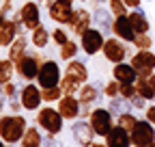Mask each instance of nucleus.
<instances>
[{
	"mask_svg": "<svg viewBox=\"0 0 155 147\" xmlns=\"http://www.w3.org/2000/svg\"><path fill=\"white\" fill-rule=\"evenodd\" d=\"M0 2H2V0H0Z\"/></svg>",
	"mask_w": 155,
	"mask_h": 147,
	"instance_id": "nucleus-56",
	"label": "nucleus"
},
{
	"mask_svg": "<svg viewBox=\"0 0 155 147\" xmlns=\"http://www.w3.org/2000/svg\"><path fill=\"white\" fill-rule=\"evenodd\" d=\"M0 147H7V145H5V141H2V138H0Z\"/></svg>",
	"mask_w": 155,
	"mask_h": 147,
	"instance_id": "nucleus-51",
	"label": "nucleus"
},
{
	"mask_svg": "<svg viewBox=\"0 0 155 147\" xmlns=\"http://www.w3.org/2000/svg\"><path fill=\"white\" fill-rule=\"evenodd\" d=\"M2 22H5V15H2V13H0V26H2Z\"/></svg>",
	"mask_w": 155,
	"mask_h": 147,
	"instance_id": "nucleus-50",
	"label": "nucleus"
},
{
	"mask_svg": "<svg viewBox=\"0 0 155 147\" xmlns=\"http://www.w3.org/2000/svg\"><path fill=\"white\" fill-rule=\"evenodd\" d=\"M45 61V56L41 52H28L26 56H22L17 63H15V71H17V76L26 80V82H32L37 80L39 76V69H41V63Z\"/></svg>",
	"mask_w": 155,
	"mask_h": 147,
	"instance_id": "nucleus-2",
	"label": "nucleus"
},
{
	"mask_svg": "<svg viewBox=\"0 0 155 147\" xmlns=\"http://www.w3.org/2000/svg\"><path fill=\"white\" fill-rule=\"evenodd\" d=\"M114 119H116V117L110 113L108 108H95L93 113H91V117H88V121H91V125H93L95 134H97V136H104V138L108 136V132L116 125Z\"/></svg>",
	"mask_w": 155,
	"mask_h": 147,
	"instance_id": "nucleus-4",
	"label": "nucleus"
},
{
	"mask_svg": "<svg viewBox=\"0 0 155 147\" xmlns=\"http://www.w3.org/2000/svg\"><path fill=\"white\" fill-rule=\"evenodd\" d=\"M112 76L114 80H119V82H136V78H138V71L134 69L131 63H116L112 67Z\"/></svg>",
	"mask_w": 155,
	"mask_h": 147,
	"instance_id": "nucleus-20",
	"label": "nucleus"
},
{
	"mask_svg": "<svg viewBox=\"0 0 155 147\" xmlns=\"http://www.w3.org/2000/svg\"><path fill=\"white\" fill-rule=\"evenodd\" d=\"M13 71H15V63L11 59H0V84H5L13 78Z\"/></svg>",
	"mask_w": 155,
	"mask_h": 147,
	"instance_id": "nucleus-29",
	"label": "nucleus"
},
{
	"mask_svg": "<svg viewBox=\"0 0 155 147\" xmlns=\"http://www.w3.org/2000/svg\"><path fill=\"white\" fill-rule=\"evenodd\" d=\"M19 100H22V104H24V110H37L39 106H41V102H43V95H41V87H37V84H32V82H28V84H24L22 87V91H19Z\"/></svg>",
	"mask_w": 155,
	"mask_h": 147,
	"instance_id": "nucleus-10",
	"label": "nucleus"
},
{
	"mask_svg": "<svg viewBox=\"0 0 155 147\" xmlns=\"http://www.w3.org/2000/svg\"><path fill=\"white\" fill-rule=\"evenodd\" d=\"M134 147H147V145H134Z\"/></svg>",
	"mask_w": 155,
	"mask_h": 147,
	"instance_id": "nucleus-52",
	"label": "nucleus"
},
{
	"mask_svg": "<svg viewBox=\"0 0 155 147\" xmlns=\"http://www.w3.org/2000/svg\"><path fill=\"white\" fill-rule=\"evenodd\" d=\"M131 108H134L131 100H127V97H123V95H116V97H112V100L108 102V110H110L114 117H119V115H123V113H131Z\"/></svg>",
	"mask_w": 155,
	"mask_h": 147,
	"instance_id": "nucleus-22",
	"label": "nucleus"
},
{
	"mask_svg": "<svg viewBox=\"0 0 155 147\" xmlns=\"http://www.w3.org/2000/svg\"><path fill=\"white\" fill-rule=\"evenodd\" d=\"M129 134H131V143L134 145H147V147H151L155 143V128H153V123L149 119H144V121L138 119V123L134 125V130Z\"/></svg>",
	"mask_w": 155,
	"mask_h": 147,
	"instance_id": "nucleus-8",
	"label": "nucleus"
},
{
	"mask_svg": "<svg viewBox=\"0 0 155 147\" xmlns=\"http://www.w3.org/2000/svg\"><path fill=\"white\" fill-rule=\"evenodd\" d=\"M19 15H22V24H24V28H26V30H35L39 24H41V5L28 0V2L22 5V9H19Z\"/></svg>",
	"mask_w": 155,
	"mask_h": 147,
	"instance_id": "nucleus-9",
	"label": "nucleus"
},
{
	"mask_svg": "<svg viewBox=\"0 0 155 147\" xmlns=\"http://www.w3.org/2000/svg\"><path fill=\"white\" fill-rule=\"evenodd\" d=\"M41 95H43V102H58L65 93H63V87H48V89H41Z\"/></svg>",
	"mask_w": 155,
	"mask_h": 147,
	"instance_id": "nucleus-31",
	"label": "nucleus"
},
{
	"mask_svg": "<svg viewBox=\"0 0 155 147\" xmlns=\"http://www.w3.org/2000/svg\"><path fill=\"white\" fill-rule=\"evenodd\" d=\"M54 2H56V0H39V5H41V7H48V9H50Z\"/></svg>",
	"mask_w": 155,
	"mask_h": 147,
	"instance_id": "nucleus-45",
	"label": "nucleus"
},
{
	"mask_svg": "<svg viewBox=\"0 0 155 147\" xmlns=\"http://www.w3.org/2000/svg\"><path fill=\"white\" fill-rule=\"evenodd\" d=\"M91 106H86V104H82V108H80V119H88L91 117Z\"/></svg>",
	"mask_w": 155,
	"mask_h": 147,
	"instance_id": "nucleus-43",
	"label": "nucleus"
},
{
	"mask_svg": "<svg viewBox=\"0 0 155 147\" xmlns=\"http://www.w3.org/2000/svg\"><path fill=\"white\" fill-rule=\"evenodd\" d=\"M67 74L75 76V78L80 80L82 84H84V82H88V67H86L82 61H75V59H71V61L67 63Z\"/></svg>",
	"mask_w": 155,
	"mask_h": 147,
	"instance_id": "nucleus-25",
	"label": "nucleus"
},
{
	"mask_svg": "<svg viewBox=\"0 0 155 147\" xmlns=\"http://www.w3.org/2000/svg\"><path fill=\"white\" fill-rule=\"evenodd\" d=\"M104 56H106V61H110V63H123L125 59H127V48L116 39V37H112V39H106V43H104Z\"/></svg>",
	"mask_w": 155,
	"mask_h": 147,
	"instance_id": "nucleus-14",
	"label": "nucleus"
},
{
	"mask_svg": "<svg viewBox=\"0 0 155 147\" xmlns=\"http://www.w3.org/2000/svg\"><path fill=\"white\" fill-rule=\"evenodd\" d=\"M91 2H93V5L97 7V5H101V2H104V0H91Z\"/></svg>",
	"mask_w": 155,
	"mask_h": 147,
	"instance_id": "nucleus-48",
	"label": "nucleus"
},
{
	"mask_svg": "<svg viewBox=\"0 0 155 147\" xmlns=\"http://www.w3.org/2000/svg\"><path fill=\"white\" fill-rule=\"evenodd\" d=\"M71 136H73V141L80 145V147H88L97 134H95V130H93L91 121L80 119V121H75V123L71 125Z\"/></svg>",
	"mask_w": 155,
	"mask_h": 147,
	"instance_id": "nucleus-12",
	"label": "nucleus"
},
{
	"mask_svg": "<svg viewBox=\"0 0 155 147\" xmlns=\"http://www.w3.org/2000/svg\"><path fill=\"white\" fill-rule=\"evenodd\" d=\"M112 35H116L121 41H134L136 30L129 22V15H116L112 22Z\"/></svg>",
	"mask_w": 155,
	"mask_h": 147,
	"instance_id": "nucleus-15",
	"label": "nucleus"
},
{
	"mask_svg": "<svg viewBox=\"0 0 155 147\" xmlns=\"http://www.w3.org/2000/svg\"><path fill=\"white\" fill-rule=\"evenodd\" d=\"M22 22H17V20H7L5 17V22L2 26H0V48H9L15 39H17V35H22Z\"/></svg>",
	"mask_w": 155,
	"mask_h": 147,
	"instance_id": "nucleus-13",
	"label": "nucleus"
},
{
	"mask_svg": "<svg viewBox=\"0 0 155 147\" xmlns=\"http://www.w3.org/2000/svg\"><path fill=\"white\" fill-rule=\"evenodd\" d=\"M61 59L63 61H71V59H75V54H78V43L73 41V39H69L67 43H63L61 46Z\"/></svg>",
	"mask_w": 155,
	"mask_h": 147,
	"instance_id": "nucleus-32",
	"label": "nucleus"
},
{
	"mask_svg": "<svg viewBox=\"0 0 155 147\" xmlns=\"http://www.w3.org/2000/svg\"><path fill=\"white\" fill-rule=\"evenodd\" d=\"M80 100H78V95H63L61 100H58V110H61V115L71 121V119H78L80 117Z\"/></svg>",
	"mask_w": 155,
	"mask_h": 147,
	"instance_id": "nucleus-16",
	"label": "nucleus"
},
{
	"mask_svg": "<svg viewBox=\"0 0 155 147\" xmlns=\"http://www.w3.org/2000/svg\"><path fill=\"white\" fill-rule=\"evenodd\" d=\"M52 39H54V41L58 43V48H61L63 43H67V41L71 39V37L67 35V30H65V28H63L61 24H58V28H54V30H52Z\"/></svg>",
	"mask_w": 155,
	"mask_h": 147,
	"instance_id": "nucleus-35",
	"label": "nucleus"
},
{
	"mask_svg": "<svg viewBox=\"0 0 155 147\" xmlns=\"http://www.w3.org/2000/svg\"><path fill=\"white\" fill-rule=\"evenodd\" d=\"M2 106H5V95L0 93V113H2Z\"/></svg>",
	"mask_w": 155,
	"mask_h": 147,
	"instance_id": "nucleus-46",
	"label": "nucleus"
},
{
	"mask_svg": "<svg viewBox=\"0 0 155 147\" xmlns=\"http://www.w3.org/2000/svg\"><path fill=\"white\" fill-rule=\"evenodd\" d=\"M112 15H114V13L110 11V7L106 9V7H101V5H97V7L93 9V22L99 26L101 32H112V22H114Z\"/></svg>",
	"mask_w": 155,
	"mask_h": 147,
	"instance_id": "nucleus-19",
	"label": "nucleus"
},
{
	"mask_svg": "<svg viewBox=\"0 0 155 147\" xmlns=\"http://www.w3.org/2000/svg\"><path fill=\"white\" fill-rule=\"evenodd\" d=\"M116 123H119L121 128H125L127 132H131V130H134V125L138 123V117H136L134 113H123V115L116 117Z\"/></svg>",
	"mask_w": 155,
	"mask_h": 147,
	"instance_id": "nucleus-33",
	"label": "nucleus"
},
{
	"mask_svg": "<svg viewBox=\"0 0 155 147\" xmlns=\"http://www.w3.org/2000/svg\"><path fill=\"white\" fill-rule=\"evenodd\" d=\"M26 130H28V121L22 115L11 113V115L0 117V138L5 143H9V145L19 143L22 136L26 134Z\"/></svg>",
	"mask_w": 155,
	"mask_h": 147,
	"instance_id": "nucleus-1",
	"label": "nucleus"
},
{
	"mask_svg": "<svg viewBox=\"0 0 155 147\" xmlns=\"http://www.w3.org/2000/svg\"><path fill=\"white\" fill-rule=\"evenodd\" d=\"M26 54H28V37L26 35H17V39L9 46L7 59H11L13 63H17L22 56H26Z\"/></svg>",
	"mask_w": 155,
	"mask_h": 147,
	"instance_id": "nucleus-21",
	"label": "nucleus"
},
{
	"mask_svg": "<svg viewBox=\"0 0 155 147\" xmlns=\"http://www.w3.org/2000/svg\"><path fill=\"white\" fill-rule=\"evenodd\" d=\"M149 82L153 84V89H155V74H151V76H149Z\"/></svg>",
	"mask_w": 155,
	"mask_h": 147,
	"instance_id": "nucleus-47",
	"label": "nucleus"
},
{
	"mask_svg": "<svg viewBox=\"0 0 155 147\" xmlns=\"http://www.w3.org/2000/svg\"><path fill=\"white\" fill-rule=\"evenodd\" d=\"M121 95L127 97V100H131L134 95H138L136 93V84L134 82H121Z\"/></svg>",
	"mask_w": 155,
	"mask_h": 147,
	"instance_id": "nucleus-38",
	"label": "nucleus"
},
{
	"mask_svg": "<svg viewBox=\"0 0 155 147\" xmlns=\"http://www.w3.org/2000/svg\"><path fill=\"white\" fill-rule=\"evenodd\" d=\"M131 65L140 78H149L151 74H155V54L151 50H138L131 56Z\"/></svg>",
	"mask_w": 155,
	"mask_h": 147,
	"instance_id": "nucleus-7",
	"label": "nucleus"
},
{
	"mask_svg": "<svg viewBox=\"0 0 155 147\" xmlns=\"http://www.w3.org/2000/svg\"><path fill=\"white\" fill-rule=\"evenodd\" d=\"M61 2H65V5H73L75 0H61Z\"/></svg>",
	"mask_w": 155,
	"mask_h": 147,
	"instance_id": "nucleus-49",
	"label": "nucleus"
},
{
	"mask_svg": "<svg viewBox=\"0 0 155 147\" xmlns=\"http://www.w3.org/2000/svg\"><path fill=\"white\" fill-rule=\"evenodd\" d=\"M48 13H50V17L56 24L67 26L69 20H71V13H73V5H65V2H61V0H56V2L48 9Z\"/></svg>",
	"mask_w": 155,
	"mask_h": 147,
	"instance_id": "nucleus-18",
	"label": "nucleus"
},
{
	"mask_svg": "<svg viewBox=\"0 0 155 147\" xmlns=\"http://www.w3.org/2000/svg\"><path fill=\"white\" fill-rule=\"evenodd\" d=\"M104 43H106V37L99 28H88L82 37H80V48L88 54V56H95L97 52L104 50Z\"/></svg>",
	"mask_w": 155,
	"mask_h": 147,
	"instance_id": "nucleus-6",
	"label": "nucleus"
},
{
	"mask_svg": "<svg viewBox=\"0 0 155 147\" xmlns=\"http://www.w3.org/2000/svg\"><path fill=\"white\" fill-rule=\"evenodd\" d=\"M9 2H13V0H9Z\"/></svg>",
	"mask_w": 155,
	"mask_h": 147,
	"instance_id": "nucleus-55",
	"label": "nucleus"
},
{
	"mask_svg": "<svg viewBox=\"0 0 155 147\" xmlns=\"http://www.w3.org/2000/svg\"><path fill=\"white\" fill-rule=\"evenodd\" d=\"M80 2H91V0H80Z\"/></svg>",
	"mask_w": 155,
	"mask_h": 147,
	"instance_id": "nucleus-53",
	"label": "nucleus"
},
{
	"mask_svg": "<svg viewBox=\"0 0 155 147\" xmlns=\"http://www.w3.org/2000/svg\"><path fill=\"white\" fill-rule=\"evenodd\" d=\"M19 147H43V136L39 132V128L28 125L26 134L22 136V141H19Z\"/></svg>",
	"mask_w": 155,
	"mask_h": 147,
	"instance_id": "nucleus-24",
	"label": "nucleus"
},
{
	"mask_svg": "<svg viewBox=\"0 0 155 147\" xmlns=\"http://www.w3.org/2000/svg\"><path fill=\"white\" fill-rule=\"evenodd\" d=\"M134 84H136V93H138V95H142V97L149 100V102L155 100V89H153V84L149 82V78H140V76H138Z\"/></svg>",
	"mask_w": 155,
	"mask_h": 147,
	"instance_id": "nucleus-27",
	"label": "nucleus"
},
{
	"mask_svg": "<svg viewBox=\"0 0 155 147\" xmlns=\"http://www.w3.org/2000/svg\"><path fill=\"white\" fill-rule=\"evenodd\" d=\"M61 87H63V93H65V95H78V91H80L82 82L78 80L75 76H71V74L65 71V76H63V80H61Z\"/></svg>",
	"mask_w": 155,
	"mask_h": 147,
	"instance_id": "nucleus-28",
	"label": "nucleus"
},
{
	"mask_svg": "<svg viewBox=\"0 0 155 147\" xmlns=\"http://www.w3.org/2000/svg\"><path fill=\"white\" fill-rule=\"evenodd\" d=\"M129 15V22H131V26H134V30L136 32H149V20H147V13L138 7V9H131V13H127Z\"/></svg>",
	"mask_w": 155,
	"mask_h": 147,
	"instance_id": "nucleus-23",
	"label": "nucleus"
},
{
	"mask_svg": "<svg viewBox=\"0 0 155 147\" xmlns=\"http://www.w3.org/2000/svg\"><path fill=\"white\" fill-rule=\"evenodd\" d=\"M151 147H155V143H153V145H151Z\"/></svg>",
	"mask_w": 155,
	"mask_h": 147,
	"instance_id": "nucleus-54",
	"label": "nucleus"
},
{
	"mask_svg": "<svg viewBox=\"0 0 155 147\" xmlns=\"http://www.w3.org/2000/svg\"><path fill=\"white\" fill-rule=\"evenodd\" d=\"M147 102H149V100H144L142 95H134V97H131V104H134L136 110H147Z\"/></svg>",
	"mask_w": 155,
	"mask_h": 147,
	"instance_id": "nucleus-40",
	"label": "nucleus"
},
{
	"mask_svg": "<svg viewBox=\"0 0 155 147\" xmlns=\"http://www.w3.org/2000/svg\"><path fill=\"white\" fill-rule=\"evenodd\" d=\"M91 24H93V13H91V11H86V9L82 7V9H73L71 20H69V24H67V26L73 30V35L82 37V35L91 28Z\"/></svg>",
	"mask_w": 155,
	"mask_h": 147,
	"instance_id": "nucleus-11",
	"label": "nucleus"
},
{
	"mask_svg": "<svg viewBox=\"0 0 155 147\" xmlns=\"http://www.w3.org/2000/svg\"><path fill=\"white\" fill-rule=\"evenodd\" d=\"M106 145L108 147H131L134 143H131V134L125 130V128H121L116 123L106 136Z\"/></svg>",
	"mask_w": 155,
	"mask_h": 147,
	"instance_id": "nucleus-17",
	"label": "nucleus"
},
{
	"mask_svg": "<svg viewBox=\"0 0 155 147\" xmlns=\"http://www.w3.org/2000/svg\"><path fill=\"white\" fill-rule=\"evenodd\" d=\"M43 147H63V143L58 138V134H48L43 138Z\"/></svg>",
	"mask_w": 155,
	"mask_h": 147,
	"instance_id": "nucleus-39",
	"label": "nucleus"
},
{
	"mask_svg": "<svg viewBox=\"0 0 155 147\" xmlns=\"http://www.w3.org/2000/svg\"><path fill=\"white\" fill-rule=\"evenodd\" d=\"M11 9H13V7H11V2H9V0H2V5H0V13H2V15L7 17V15L11 13Z\"/></svg>",
	"mask_w": 155,
	"mask_h": 147,
	"instance_id": "nucleus-41",
	"label": "nucleus"
},
{
	"mask_svg": "<svg viewBox=\"0 0 155 147\" xmlns=\"http://www.w3.org/2000/svg\"><path fill=\"white\" fill-rule=\"evenodd\" d=\"M131 43L136 46V50H151L153 48V37L149 32H136Z\"/></svg>",
	"mask_w": 155,
	"mask_h": 147,
	"instance_id": "nucleus-30",
	"label": "nucleus"
},
{
	"mask_svg": "<svg viewBox=\"0 0 155 147\" xmlns=\"http://www.w3.org/2000/svg\"><path fill=\"white\" fill-rule=\"evenodd\" d=\"M123 2H125L129 9H138V7H140V0H123Z\"/></svg>",
	"mask_w": 155,
	"mask_h": 147,
	"instance_id": "nucleus-44",
	"label": "nucleus"
},
{
	"mask_svg": "<svg viewBox=\"0 0 155 147\" xmlns=\"http://www.w3.org/2000/svg\"><path fill=\"white\" fill-rule=\"evenodd\" d=\"M32 35H30V41H32V46L35 48H39V50H43L48 43H50V32L45 30V26H41L39 24L35 30H30Z\"/></svg>",
	"mask_w": 155,
	"mask_h": 147,
	"instance_id": "nucleus-26",
	"label": "nucleus"
},
{
	"mask_svg": "<svg viewBox=\"0 0 155 147\" xmlns=\"http://www.w3.org/2000/svg\"><path fill=\"white\" fill-rule=\"evenodd\" d=\"M0 93H2L7 100H13V97H19V93H17V84L13 82V80H9V82H5V84H0Z\"/></svg>",
	"mask_w": 155,
	"mask_h": 147,
	"instance_id": "nucleus-34",
	"label": "nucleus"
},
{
	"mask_svg": "<svg viewBox=\"0 0 155 147\" xmlns=\"http://www.w3.org/2000/svg\"><path fill=\"white\" fill-rule=\"evenodd\" d=\"M63 121H65V117L61 115L58 108L45 106L37 113V125L41 130H45L48 134H61L63 132Z\"/></svg>",
	"mask_w": 155,
	"mask_h": 147,
	"instance_id": "nucleus-3",
	"label": "nucleus"
},
{
	"mask_svg": "<svg viewBox=\"0 0 155 147\" xmlns=\"http://www.w3.org/2000/svg\"><path fill=\"white\" fill-rule=\"evenodd\" d=\"M104 95L106 97H116V95H121V82L119 80H112V82H108L106 87H104Z\"/></svg>",
	"mask_w": 155,
	"mask_h": 147,
	"instance_id": "nucleus-36",
	"label": "nucleus"
},
{
	"mask_svg": "<svg viewBox=\"0 0 155 147\" xmlns=\"http://www.w3.org/2000/svg\"><path fill=\"white\" fill-rule=\"evenodd\" d=\"M108 2H110V11L114 13V17L116 15H127V5L123 2V0H108Z\"/></svg>",
	"mask_w": 155,
	"mask_h": 147,
	"instance_id": "nucleus-37",
	"label": "nucleus"
},
{
	"mask_svg": "<svg viewBox=\"0 0 155 147\" xmlns=\"http://www.w3.org/2000/svg\"><path fill=\"white\" fill-rule=\"evenodd\" d=\"M63 80L61 76V67H58L56 61L52 59H45L41 63V69H39V76H37V82L41 89H48V87H58Z\"/></svg>",
	"mask_w": 155,
	"mask_h": 147,
	"instance_id": "nucleus-5",
	"label": "nucleus"
},
{
	"mask_svg": "<svg viewBox=\"0 0 155 147\" xmlns=\"http://www.w3.org/2000/svg\"><path fill=\"white\" fill-rule=\"evenodd\" d=\"M144 115H147V119L155 125V106H147V110H144Z\"/></svg>",
	"mask_w": 155,
	"mask_h": 147,
	"instance_id": "nucleus-42",
	"label": "nucleus"
}]
</instances>
